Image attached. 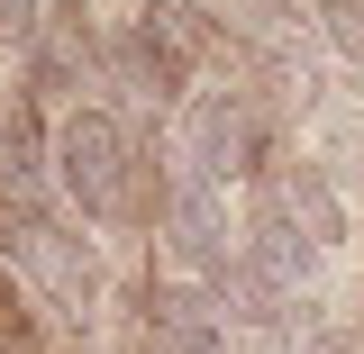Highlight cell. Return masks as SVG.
Listing matches in <instances>:
<instances>
[{
    "label": "cell",
    "mask_w": 364,
    "mask_h": 354,
    "mask_svg": "<svg viewBox=\"0 0 364 354\" xmlns=\"http://www.w3.org/2000/svg\"><path fill=\"white\" fill-rule=\"evenodd\" d=\"M46 155H55V182H64V200L82 219H119L128 209V128L109 109H64Z\"/></svg>",
    "instance_id": "cell-1"
},
{
    "label": "cell",
    "mask_w": 364,
    "mask_h": 354,
    "mask_svg": "<svg viewBox=\"0 0 364 354\" xmlns=\"http://www.w3.org/2000/svg\"><path fill=\"white\" fill-rule=\"evenodd\" d=\"M255 155H264V136H255L246 91H191V109H182V164H191V182H219L228 191Z\"/></svg>",
    "instance_id": "cell-2"
},
{
    "label": "cell",
    "mask_w": 364,
    "mask_h": 354,
    "mask_svg": "<svg viewBox=\"0 0 364 354\" xmlns=\"http://www.w3.org/2000/svg\"><path fill=\"white\" fill-rule=\"evenodd\" d=\"M164 245H173L182 272H210V282L237 264V245H228V191H219V182H182V191H173V209H164Z\"/></svg>",
    "instance_id": "cell-3"
},
{
    "label": "cell",
    "mask_w": 364,
    "mask_h": 354,
    "mask_svg": "<svg viewBox=\"0 0 364 354\" xmlns=\"http://www.w3.org/2000/svg\"><path fill=\"white\" fill-rule=\"evenodd\" d=\"M28 64H37V91H82V73L100 64V37H91L82 0H55L46 28L28 37Z\"/></svg>",
    "instance_id": "cell-4"
},
{
    "label": "cell",
    "mask_w": 364,
    "mask_h": 354,
    "mask_svg": "<svg viewBox=\"0 0 364 354\" xmlns=\"http://www.w3.org/2000/svg\"><path fill=\"white\" fill-rule=\"evenodd\" d=\"M18 264L46 282V300H64V309H82L91 291H100V255H91L82 236H64V227H18Z\"/></svg>",
    "instance_id": "cell-5"
},
{
    "label": "cell",
    "mask_w": 364,
    "mask_h": 354,
    "mask_svg": "<svg viewBox=\"0 0 364 354\" xmlns=\"http://www.w3.org/2000/svg\"><path fill=\"white\" fill-rule=\"evenodd\" d=\"M246 264L264 272L273 291H301V282H310V264H318V236L301 219H291V209H282V191H273L264 209H255V227H246Z\"/></svg>",
    "instance_id": "cell-6"
},
{
    "label": "cell",
    "mask_w": 364,
    "mask_h": 354,
    "mask_svg": "<svg viewBox=\"0 0 364 354\" xmlns=\"http://www.w3.org/2000/svg\"><path fill=\"white\" fill-rule=\"evenodd\" d=\"M155 354H228V309H210L191 282L155 291Z\"/></svg>",
    "instance_id": "cell-7"
},
{
    "label": "cell",
    "mask_w": 364,
    "mask_h": 354,
    "mask_svg": "<svg viewBox=\"0 0 364 354\" xmlns=\"http://www.w3.org/2000/svg\"><path fill=\"white\" fill-rule=\"evenodd\" d=\"M282 209L318 236V255H328V245H346V200H337V182L318 173V164H291V173H282Z\"/></svg>",
    "instance_id": "cell-8"
},
{
    "label": "cell",
    "mask_w": 364,
    "mask_h": 354,
    "mask_svg": "<svg viewBox=\"0 0 364 354\" xmlns=\"http://www.w3.org/2000/svg\"><path fill=\"white\" fill-rule=\"evenodd\" d=\"M0 173H37V109L28 100H0Z\"/></svg>",
    "instance_id": "cell-9"
},
{
    "label": "cell",
    "mask_w": 364,
    "mask_h": 354,
    "mask_svg": "<svg viewBox=\"0 0 364 354\" xmlns=\"http://www.w3.org/2000/svg\"><path fill=\"white\" fill-rule=\"evenodd\" d=\"M318 37L364 73V0H318Z\"/></svg>",
    "instance_id": "cell-10"
},
{
    "label": "cell",
    "mask_w": 364,
    "mask_h": 354,
    "mask_svg": "<svg viewBox=\"0 0 364 354\" xmlns=\"http://www.w3.org/2000/svg\"><path fill=\"white\" fill-rule=\"evenodd\" d=\"M46 9H55V0H0V45H28L46 28Z\"/></svg>",
    "instance_id": "cell-11"
},
{
    "label": "cell",
    "mask_w": 364,
    "mask_h": 354,
    "mask_svg": "<svg viewBox=\"0 0 364 354\" xmlns=\"http://www.w3.org/2000/svg\"><path fill=\"white\" fill-rule=\"evenodd\" d=\"M301 354H364V336H355V327H318Z\"/></svg>",
    "instance_id": "cell-12"
}]
</instances>
